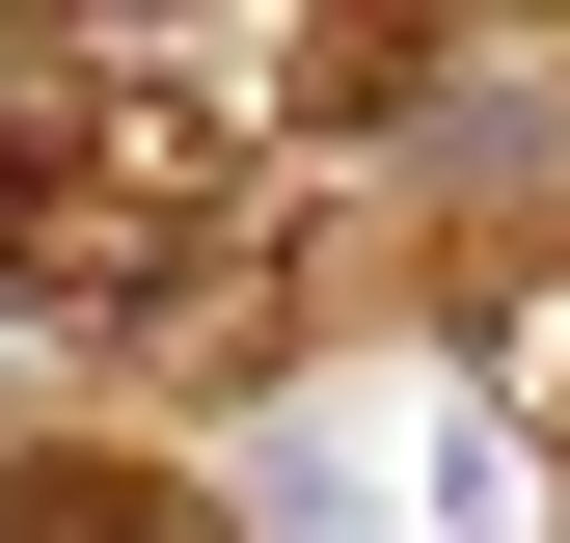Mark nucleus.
<instances>
[{
    "instance_id": "1",
    "label": "nucleus",
    "mask_w": 570,
    "mask_h": 543,
    "mask_svg": "<svg viewBox=\"0 0 570 543\" xmlns=\"http://www.w3.org/2000/svg\"><path fill=\"white\" fill-rule=\"evenodd\" d=\"M435 82L407 28H0V299L82 326V354H245L272 326V136Z\"/></svg>"
},
{
    "instance_id": "2",
    "label": "nucleus",
    "mask_w": 570,
    "mask_h": 543,
    "mask_svg": "<svg viewBox=\"0 0 570 543\" xmlns=\"http://www.w3.org/2000/svg\"><path fill=\"white\" fill-rule=\"evenodd\" d=\"M517 407H543V543H570V299H517Z\"/></svg>"
}]
</instances>
